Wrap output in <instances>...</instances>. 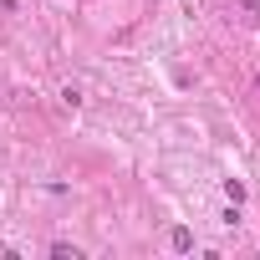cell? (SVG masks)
<instances>
[{
    "label": "cell",
    "mask_w": 260,
    "mask_h": 260,
    "mask_svg": "<svg viewBox=\"0 0 260 260\" xmlns=\"http://www.w3.org/2000/svg\"><path fill=\"white\" fill-rule=\"evenodd\" d=\"M169 250H174V255H189V250H194V230H189V224H174V230H169Z\"/></svg>",
    "instance_id": "1"
},
{
    "label": "cell",
    "mask_w": 260,
    "mask_h": 260,
    "mask_svg": "<svg viewBox=\"0 0 260 260\" xmlns=\"http://www.w3.org/2000/svg\"><path fill=\"white\" fill-rule=\"evenodd\" d=\"M51 260H82V250L67 245V240H56V245H51Z\"/></svg>",
    "instance_id": "2"
},
{
    "label": "cell",
    "mask_w": 260,
    "mask_h": 260,
    "mask_svg": "<svg viewBox=\"0 0 260 260\" xmlns=\"http://www.w3.org/2000/svg\"><path fill=\"white\" fill-rule=\"evenodd\" d=\"M224 199H230V204H245V184H240V179H224Z\"/></svg>",
    "instance_id": "3"
},
{
    "label": "cell",
    "mask_w": 260,
    "mask_h": 260,
    "mask_svg": "<svg viewBox=\"0 0 260 260\" xmlns=\"http://www.w3.org/2000/svg\"><path fill=\"white\" fill-rule=\"evenodd\" d=\"M61 102L67 107H82V87H61Z\"/></svg>",
    "instance_id": "4"
},
{
    "label": "cell",
    "mask_w": 260,
    "mask_h": 260,
    "mask_svg": "<svg viewBox=\"0 0 260 260\" xmlns=\"http://www.w3.org/2000/svg\"><path fill=\"white\" fill-rule=\"evenodd\" d=\"M240 11L245 16H260V0H240Z\"/></svg>",
    "instance_id": "5"
},
{
    "label": "cell",
    "mask_w": 260,
    "mask_h": 260,
    "mask_svg": "<svg viewBox=\"0 0 260 260\" xmlns=\"http://www.w3.org/2000/svg\"><path fill=\"white\" fill-rule=\"evenodd\" d=\"M0 11H6V16H16V11H21V0H0Z\"/></svg>",
    "instance_id": "6"
}]
</instances>
